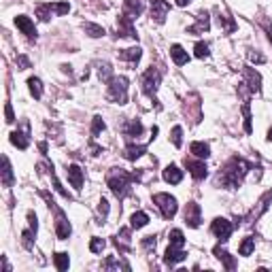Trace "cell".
Listing matches in <instances>:
<instances>
[{
  "label": "cell",
  "instance_id": "obj_1",
  "mask_svg": "<svg viewBox=\"0 0 272 272\" xmlns=\"http://www.w3.org/2000/svg\"><path fill=\"white\" fill-rule=\"evenodd\" d=\"M249 170H251V164L247 160L232 158V160L225 162V166L217 172L215 185H221V187H225V190H238Z\"/></svg>",
  "mask_w": 272,
  "mask_h": 272
},
{
  "label": "cell",
  "instance_id": "obj_2",
  "mask_svg": "<svg viewBox=\"0 0 272 272\" xmlns=\"http://www.w3.org/2000/svg\"><path fill=\"white\" fill-rule=\"evenodd\" d=\"M134 179H138V177L126 172L124 168H111V172H109V177H107V185L111 187L115 198L124 200L128 193H130V185H132Z\"/></svg>",
  "mask_w": 272,
  "mask_h": 272
},
{
  "label": "cell",
  "instance_id": "obj_3",
  "mask_svg": "<svg viewBox=\"0 0 272 272\" xmlns=\"http://www.w3.org/2000/svg\"><path fill=\"white\" fill-rule=\"evenodd\" d=\"M107 98L115 105H126L128 102V79L126 77H111L107 81Z\"/></svg>",
  "mask_w": 272,
  "mask_h": 272
},
{
  "label": "cell",
  "instance_id": "obj_4",
  "mask_svg": "<svg viewBox=\"0 0 272 272\" xmlns=\"http://www.w3.org/2000/svg\"><path fill=\"white\" fill-rule=\"evenodd\" d=\"M153 202L160 209V213H162V217H164V219H172L174 215H177V211H179L177 198L170 196V193H155Z\"/></svg>",
  "mask_w": 272,
  "mask_h": 272
},
{
  "label": "cell",
  "instance_id": "obj_5",
  "mask_svg": "<svg viewBox=\"0 0 272 272\" xmlns=\"http://www.w3.org/2000/svg\"><path fill=\"white\" fill-rule=\"evenodd\" d=\"M142 92H145V96H149V98H153L155 94H158L160 89V83H162V73L155 66L147 68L145 75H142Z\"/></svg>",
  "mask_w": 272,
  "mask_h": 272
},
{
  "label": "cell",
  "instance_id": "obj_6",
  "mask_svg": "<svg viewBox=\"0 0 272 272\" xmlns=\"http://www.w3.org/2000/svg\"><path fill=\"white\" fill-rule=\"evenodd\" d=\"M55 209V234L60 241H66V238L70 236V232H73V228H70V221L68 217L64 215V211H60L57 206H54Z\"/></svg>",
  "mask_w": 272,
  "mask_h": 272
},
{
  "label": "cell",
  "instance_id": "obj_7",
  "mask_svg": "<svg viewBox=\"0 0 272 272\" xmlns=\"http://www.w3.org/2000/svg\"><path fill=\"white\" fill-rule=\"evenodd\" d=\"M211 230H213V234H215L219 241L221 243H225L228 238L232 236V230H234V225H232L228 219H223V217H217L215 221H213V225H211Z\"/></svg>",
  "mask_w": 272,
  "mask_h": 272
},
{
  "label": "cell",
  "instance_id": "obj_8",
  "mask_svg": "<svg viewBox=\"0 0 272 272\" xmlns=\"http://www.w3.org/2000/svg\"><path fill=\"white\" fill-rule=\"evenodd\" d=\"M185 168H187V170H190V174H191V177L193 179H196V181H202L204 177H206V174H209V168H206V164H204V160H187L185 158Z\"/></svg>",
  "mask_w": 272,
  "mask_h": 272
},
{
  "label": "cell",
  "instance_id": "obj_9",
  "mask_svg": "<svg viewBox=\"0 0 272 272\" xmlns=\"http://www.w3.org/2000/svg\"><path fill=\"white\" fill-rule=\"evenodd\" d=\"M170 11V4L166 0H151V19L155 24H164Z\"/></svg>",
  "mask_w": 272,
  "mask_h": 272
},
{
  "label": "cell",
  "instance_id": "obj_10",
  "mask_svg": "<svg viewBox=\"0 0 272 272\" xmlns=\"http://www.w3.org/2000/svg\"><path fill=\"white\" fill-rule=\"evenodd\" d=\"M243 77H245V85H249L251 92H262V75L255 68L245 66L243 68Z\"/></svg>",
  "mask_w": 272,
  "mask_h": 272
},
{
  "label": "cell",
  "instance_id": "obj_11",
  "mask_svg": "<svg viewBox=\"0 0 272 272\" xmlns=\"http://www.w3.org/2000/svg\"><path fill=\"white\" fill-rule=\"evenodd\" d=\"M200 221H202V211H200L198 202H190L185 206V223L190 228H198Z\"/></svg>",
  "mask_w": 272,
  "mask_h": 272
},
{
  "label": "cell",
  "instance_id": "obj_12",
  "mask_svg": "<svg viewBox=\"0 0 272 272\" xmlns=\"http://www.w3.org/2000/svg\"><path fill=\"white\" fill-rule=\"evenodd\" d=\"M117 36H124V38H136V28L132 26V17H128L126 13H121L119 22H117Z\"/></svg>",
  "mask_w": 272,
  "mask_h": 272
},
{
  "label": "cell",
  "instance_id": "obj_13",
  "mask_svg": "<svg viewBox=\"0 0 272 272\" xmlns=\"http://www.w3.org/2000/svg\"><path fill=\"white\" fill-rule=\"evenodd\" d=\"M209 28H211L209 13L200 11L198 15H196V24L190 26V28H187V32H190V34H204V32H209Z\"/></svg>",
  "mask_w": 272,
  "mask_h": 272
},
{
  "label": "cell",
  "instance_id": "obj_14",
  "mask_svg": "<svg viewBox=\"0 0 272 272\" xmlns=\"http://www.w3.org/2000/svg\"><path fill=\"white\" fill-rule=\"evenodd\" d=\"M11 142L17 149H28V145H30V126L24 124V130L11 132Z\"/></svg>",
  "mask_w": 272,
  "mask_h": 272
},
{
  "label": "cell",
  "instance_id": "obj_15",
  "mask_svg": "<svg viewBox=\"0 0 272 272\" xmlns=\"http://www.w3.org/2000/svg\"><path fill=\"white\" fill-rule=\"evenodd\" d=\"M15 26L30 38V41H36V28H34V24H32V19L28 15H17L15 17Z\"/></svg>",
  "mask_w": 272,
  "mask_h": 272
},
{
  "label": "cell",
  "instance_id": "obj_16",
  "mask_svg": "<svg viewBox=\"0 0 272 272\" xmlns=\"http://www.w3.org/2000/svg\"><path fill=\"white\" fill-rule=\"evenodd\" d=\"M121 132H124L128 138H138V136L145 132V128H142V124L138 119H128V121H124V126H121Z\"/></svg>",
  "mask_w": 272,
  "mask_h": 272
},
{
  "label": "cell",
  "instance_id": "obj_17",
  "mask_svg": "<svg viewBox=\"0 0 272 272\" xmlns=\"http://www.w3.org/2000/svg\"><path fill=\"white\" fill-rule=\"evenodd\" d=\"M66 174H68V181H70V185L75 187L77 191L83 190V170L77 164H70L66 168Z\"/></svg>",
  "mask_w": 272,
  "mask_h": 272
},
{
  "label": "cell",
  "instance_id": "obj_18",
  "mask_svg": "<svg viewBox=\"0 0 272 272\" xmlns=\"http://www.w3.org/2000/svg\"><path fill=\"white\" fill-rule=\"evenodd\" d=\"M162 177H164V181H166V183H170V185H177V183H181V181H183V170H181L179 166L170 164V166H166V168H164V172H162Z\"/></svg>",
  "mask_w": 272,
  "mask_h": 272
},
{
  "label": "cell",
  "instance_id": "obj_19",
  "mask_svg": "<svg viewBox=\"0 0 272 272\" xmlns=\"http://www.w3.org/2000/svg\"><path fill=\"white\" fill-rule=\"evenodd\" d=\"M187 257V253L183 249H179V247H168V251H166V255H164V262L168 264V266H174V264H179V262H183Z\"/></svg>",
  "mask_w": 272,
  "mask_h": 272
},
{
  "label": "cell",
  "instance_id": "obj_20",
  "mask_svg": "<svg viewBox=\"0 0 272 272\" xmlns=\"http://www.w3.org/2000/svg\"><path fill=\"white\" fill-rule=\"evenodd\" d=\"M115 245H117V249L121 251V253H128V251L132 249V243H130V228L119 230V234L115 236Z\"/></svg>",
  "mask_w": 272,
  "mask_h": 272
},
{
  "label": "cell",
  "instance_id": "obj_21",
  "mask_svg": "<svg viewBox=\"0 0 272 272\" xmlns=\"http://www.w3.org/2000/svg\"><path fill=\"white\" fill-rule=\"evenodd\" d=\"M142 57V49L140 47H128L119 51V60H124L128 64H138V60Z\"/></svg>",
  "mask_w": 272,
  "mask_h": 272
},
{
  "label": "cell",
  "instance_id": "obj_22",
  "mask_svg": "<svg viewBox=\"0 0 272 272\" xmlns=\"http://www.w3.org/2000/svg\"><path fill=\"white\" fill-rule=\"evenodd\" d=\"M213 253H215V257H217L219 262H223L225 270H234V268H236V260H234V257H232V255H230L225 249H221V247H219V245H217L215 249H213Z\"/></svg>",
  "mask_w": 272,
  "mask_h": 272
},
{
  "label": "cell",
  "instance_id": "obj_23",
  "mask_svg": "<svg viewBox=\"0 0 272 272\" xmlns=\"http://www.w3.org/2000/svg\"><path fill=\"white\" fill-rule=\"evenodd\" d=\"M145 11V4H142V0H126L124 2V13L128 17H138L140 13Z\"/></svg>",
  "mask_w": 272,
  "mask_h": 272
},
{
  "label": "cell",
  "instance_id": "obj_24",
  "mask_svg": "<svg viewBox=\"0 0 272 272\" xmlns=\"http://www.w3.org/2000/svg\"><path fill=\"white\" fill-rule=\"evenodd\" d=\"M170 57H172V62L177 64V66H185V64L190 62V55H187V51L181 47V45H172V47H170Z\"/></svg>",
  "mask_w": 272,
  "mask_h": 272
},
{
  "label": "cell",
  "instance_id": "obj_25",
  "mask_svg": "<svg viewBox=\"0 0 272 272\" xmlns=\"http://www.w3.org/2000/svg\"><path fill=\"white\" fill-rule=\"evenodd\" d=\"M190 151H191V155H193V158L206 160V158H209V155H211V147L206 145V142H200V140H196V142H191Z\"/></svg>",
  "mask_w": 272,
  "mask_h": 272
},
{
  "label": "cell",
  "instance_id": "obj_26",
  "mask_svg": "<svg viewBox=\"0 0 272 272\" xmlns=\"http://www.w3.org/2000/svg\"><path fill=\"white\" fill-rule=\"evenodd\" d=\"M270 202H272V190L266 191V193H264V196L260 198V202H257V211H253V219H260V217L264 215V213L268 211Z\"/></svg>",
  "mask_w": 272,
  "mask_h": 272
},
{
  "label": "cell",
  "instance_id": "obj_27",
  "mask_svg": "<svg viewBox=\"0 0 272 272\" xmlns=\"http://www.w3.org/2000/svg\"><path fill=\"white\" fill-rule=\"evenodd\" d=\"M83 30H85V34H87L89 38H100V36L107 34V30L102 28V26L92 24V22H83Z\"/></svg>",
  "mask_w": 272,
  "mask_h": 272
},
{
  "label": "cell",
  "instance_id": "obj_28",
  "mask_svg": "<svg viewBox=\"0 0 272 272\" xmlns=\"http://www.w3.org/2000/svg\"><path fill=\"white\" fill-rule=\"evenodd\" d=\"M147 223H149V217H147V213H142V211H136L130 217V228L132 230H140V228H145Z\"/></svg>",
  "mask_w": 272,
  "mask_h": 272
},
{
  "label": "cell",
  "instance_id": "obj_29",
  "mask_svg": "<svg viewBox=\"0 0 272 272\" xmlns=\"http://www.w3.org/2000/svg\"><path fill=\"white\" fill-rule=\"evenodd\" d=\"M28 89H30V94L34 96L36 100L43 98V81L38 79V77H30V79H28Z\"/></svg>",
  "mask_w": 272,
  "mask_h": 272
},
{
  "label": "cell",
  "instance_id": "obj_30",
  "mask_svg": "<svg viewBox=\"0 0 272 272\" xmlns=\"http://www.w3.org/2000/svg\"><path fill=\"white\" fill-rule=\"evenodd\" d=\"M145 151H147V147H145V145H128V147H126V151H124V155H126V160L134 162V160H138Z\"/></svg>",
  "mask_w": 272,
  "mask_h": 272
},
{
  "label": "cell",
  "instance_id": "obj_31",
  "mask_svg": "<svg viewBox=\"0 0 272 272\" xmlns=\"http://www.w3.org/2000/svg\"><path fill=\"white\" fill-rule=\"evenodd\" d=\"M2 183L6 185V187H11L13 185V168H11V162H9V158H2Z\"/></svg>",
  "mask_w": 272,
  "mask_h": 272
},
{
  "label": "cell",
  "instance_id": "obj_32",
  "mask_svg": "<svg viewBox=\"0 0 272 272\" xmlns=\"http://www.w3.org/2000/svg\"><path fill=\"white\" fill-rule=\"evenodd\" d=\"M55 13H54V9H51V2L49 4H38L36 6V17L41 19V22H49L51 17H54Z\"/></svg>",
  "mask_w": 272,
  "mask_h": 272
},
{
  "label": "cell",
  "instance_id": "obj_33",
  "mask_svg": "<svg viewBox=\"0 0 272 272\" xmlns=\"http://www.w3.org/2000/svg\"><path fill=\"white\" fill-rule=\"evenodd\" d=\"M54 262H55V268L60 270V272L68 270V266H70V257H68V253H64V251H60V253H55Z\"/></svg>",
  "mask_w": 272,
  "mask_h": 272
},
{
  "label": "cell",
  "instance_id": "obj_34",
  "mask_svg": "<svg viewBox=\"0 0 272 272\" xmlns=\"http://www.w3.org/2000/svg\"><path fill=\"white\" fill-rule=\"evenodd\" d=\"M49 177H51V181H54V187H55V191L60 193V196H64L66 200H73V196H70V193H68V191L62 187V183H60V181H57L55 172H54V166H49Z\"/></svg>",
  "mask_w": 272,
  "mask_h": 272
},
{
  "label": "cell",
  "instance_id": "obj_35",
  "mask_svg": "<svg viewBox=\"0 0 272 272\" xmlns=\"http://www.w3.org/2000/svg\"><path fill=\"white\" fill-rule=\"evenodd\" d=\"M253 249H255V241H253L251 236H247V238H245V241L241 243V249H238V253L247 257V255L253 253Z\"/></svg>",
  "mask_w": 272,
  "mask_h": 272
},
{
  "label": "cell",
  "instance_id": "obj_36",
  "mask_svg": "<svg viewBox=\"0 0 272 272\" xmlns=\"http://www.w3.org/2000/svg\"><path fill=\"white\" fill-rule=\"evenodd\" d=\"M168 238H170V245H172V247H179V249L185 247V236H183V232H181V230H172Z\"/></svg>",
  "mask_w": 272,
  "mask_h": 272
},
{
  "label": "cell",
  "instance_id": "obj_37",
  "mask_svg": "<svg viewBox=\"0 0 272 272\" xmlns=\"http://www.w3.org/2000/svg\"><path fill=\"white\" fill-rule=\"evenodd\" d=\"M98 77L102 81H109L113 77V68H111V64L109 62H100L98 64Z\"/></svg>",
  "mask_w": 272,
  "mask_h": 272
},
{
  "label": "cell",
  "instance_id": "obj_38",
  "mask_svg": "<svg viewBox=\"0 0 272 272\" xmlns=\"http://www.w3.org/2000/svg\"><path fill=\"white\" fill-rule=\"evenodd\" d=\"M102 268H105V270H119V268L130 270V266H128V264H121L119 260H115V257H109V260L102 264Z\"/></svg>",
  "mask_w": 272,
  "mask_h": 272
},
{
  "label": "cell",
  "instance_id": "obj_39",
  "mask_svg": "<svg viewBox=\"0 0 272 272\" xmlns=\"http://www.w3.org/2000/svg\"><path fill=\"white\" fill-rule=\"evenodd\" d=\"M107 215H109V200L100 198V202H98V223H105Z\"/></svg>",
  "mask_w": 272,
  "mask_h": 272
},
{
  "label": "cell",
  "instance_id": "obj_40",
  "mask_svg": "<svg viewBox=\"0 0 272 272\" xmlns=\"http://www.w3.org/2000/svg\"><path fill=\"white\" fill-rule=\"evenodd\" d=\"M170 140H172L174 147H181V145H183V128H181V126H174L172 132H170Z\"/></svg>",
  "mask_w": 272,
  "mask_h": 272
},
{
  "label": "cell",
  "instance_id": "obj_41",
  "mask_svg": "<svg viewBox=\"0 0 272 272\" xmlns=\"http://www.w3.org/2000/svg\"><path fill=\"white\" fill-rule=\"evenodd\" d=\"M243 117H245V132L251 134V109H249V100H245V105H243Z\"/></svg>",
  "mask_w": 272,
  "mask_h": 272
},
{
  "label": "cell",
  "instance_id": "obj_42",
  "mask_svg": "<svg viewBox=\"0 0 272 272\" xmlns=\"http://www.w3.org/2000/svg\"><path fill=\"white\" fill-rule=\"evenodd\" d=\"M105 247H107V243L102 241V238H98V236H94L92 241H89V251H92V253H102Z\"/></svg>",
  "mask_w": 272,
  "mask_h": 272
},
{
  "label": "cell",
  "instance_id": "obj_43",
  "mask_svg": "<svg viewBox=\"0 0 272 272\" xmlns=\"http://www.w3.org/2000/svg\"><path fill=\"white\" fill-rule=\"evenodd\" d=\"M34 236H36V232H32L30 228L22 232V243H24L26 249H32V245H34Z\"/></svg>",
  "mask_w": 272,
  "mask_h": 272
},
{
  "label": "cell",
  "instance_id": "obj_44",
  "mask_svg": "<svg viewBox=\"0 0 272 272\" xmlns=\"http://www.w3.org/2000/svg\"><path fill=\"white\" fill-rule=\"evenodd\" d=\"M193 54H196V57H200V60L209 57V54H211V51H209V45L202 43V41L196 43V47H193Z\"/></svg>",
  "mask_w": 272,
  "mask_h": 272
},
{
  "label": "cell",
  "instance_id": "obj_45",
  "mask_svg": "<svg viewBox=\"0 0 272 272\" xmlns=\"http://www.w3.org/2000/svg\"><path fill=\"white\" fill-rule=\"evenodd\" d=\"M105 128H107V126H105V119H102L100 115H96V117L92 119V134L98 136L100 132H105Z\"/></svg>",
  "mask_w": 272,
  "mask_h": 272
},
{
  "label": "cell",
  "instance_id": "obj_46",
  "mask_svg": "<svg viewBox=\"0 0 272 272\" xmlns=\"http://www.w3.org/2000/svg\"><path fill=\"white\" fill-rule=\"evenodd\" d=\"M247 55H249V62L251 64H264V62H266V57H264L260 51H255V49H249Z\"/></svg>",
  "mask_w": 272,
  "mask_h": 272
},
{
  "label": "cell",
  "instance_id": "obj_47",
  "mask_svg": "<svg viewBox=\"0 0 272 272\" xmlns=\"http://www.w3.org/2000/svg\"><path fill=\"white\" fill-rule=\"evenodd\" d=\"M219 26H221V28H225L228 32H232V30L236 28L234 22H232V19H230L228 15H219Z\"/></svg>",
  "mask_w": 272,
  "mask_h": 272
},
{
  "label": "cell",
  "instance_id": "obj_48",
  "mask_svg": "<svg viewBox=\"0 0 272 272\" xmlns=\"http://www.w3.org/2000/svg\"><path fill=\"white\" fill-rule=\"evenodd\" d=\"M155 245H158V241H155V236H145L142 238V247H145L147 251H155Z\"/></svg>",
  "mask_w": 272,
  "mask_h": 272
},
{
  "label": "cell",
  "instance_id": "obj_49",
  "mask_svg": "<svg viewBox=\"0 0 272 272\" xmlns=\"http://www.w3.org/2000/svg\"><path fill=\"white\" fill-rule=\"evenodd\" d=\"M4 115H6V124H13V121H15V113H13L11 102H6V105H4Z\"/></svg>",
  "mask_w": 272,
  "mask_h": 272
},
{
  "label": "cell",
  "instance_id": "obj_50",
  "mask_svg": "<svg viewBox=\"0 0 272 272\" xmlns=\"http://www.w3.org/2000/svg\"><path fill=\"white\" fill-rule=\"evenodd\" d=\"M262 28L268 34V41L272 43V22H270V19H262Z\"/></svg>",
  "mask_w": 272,
  "mask_h": 272
},
{
  "label": "cell",
  "instance_id": "obj_51",
  "mask_svg": "<svg viewBox=\"0 0 272 272\" xmlns=\"http://www.w3.org/2000/svg\"><path fill=\"white\" fill-rule=\"evenodd\" d=\"M28 228L32 230V232H36L38 230V223H36V215H34V213H28Z\"/></svg>",
  "mask_w": 272,
  "mask_h": 272
},
{
  "label": "cell",
  "instance_id": "obj_52",
  "mask_svg": "<svg viewBox=\"0 0 272 272\" xmlns=\"http://www.w3.org/2000/svg\"><path fill=\"white\" fill-rule=\"evenodd\" d=\"M17 68L19 70H26V68H30V60L26 55H19L17 57Z\"/></svg>",
  "mask_w": 272,
  "mask_h": 272
},
{
  "label": "cell",
  "instance_id": "obj_53",
  "mask_svg": "<svg viewBox=\"0 0 272 272\" xmlns=\"http://www.w3.org/2000/svg\"><path fill=\"white\" fill-rule=\"evenodd\" d=\"M190 2H191V0H177V4H179V6H187Z\"/></svg>",
  "mask_w": 272,
  "mask_h": 272
},
{
  "label": "cell",
  "instance_id": "obj_54",
  "mask_svg": "<svg viewBox=\"0 0 272 272\" xmlns=\"http://www.w3.org/2000/svg\"><path fill=\"white\" fill-rule=\"evenodd\" d=\"M268 140L272 142V128H270V130H268Z\"/></svg>",
  "mask_w": 272,
  "mask_h": 272
}]
</instances>
